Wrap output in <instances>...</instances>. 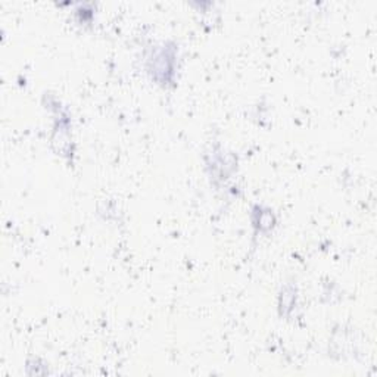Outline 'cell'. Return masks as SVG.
Returning <instances> with one entry per match:
<instances>
[{
	"instance_id": "obj_1",
	"label": "cell",
	"mask_w": 377,
	"mask_h": 377,
	"mask_svg": "<svg viewBox=\"0 0 377 377\" xmlns=\"http://www.w3.org/2000/svg\"><path fill=\"white\" fill-rule=\"evenodd\" d=\"M174 48H163L152 58V74L156 80L168 82L174 68Z\"/></svg>"
}]
</instances>
